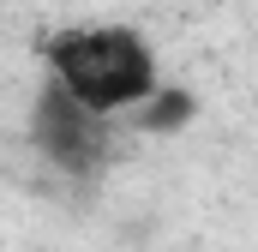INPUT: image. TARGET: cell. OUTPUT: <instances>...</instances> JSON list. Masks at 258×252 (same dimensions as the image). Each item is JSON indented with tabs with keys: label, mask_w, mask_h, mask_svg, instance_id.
<instances>
[{
	"label": "cell",
	"mask_w": 258,
	"mask_h": 252,
	"mask_svg": "<svg viewBox=\"0 0 258 252\" xmlns=\"http://www.w3.org/2000/svg\"><path fill=\"white\" fill-rule=\"evenodd\" d=\"M48 72L72 102H84L90 114H138L162 78H156V54L150 42L126 30V24H78V30H60L48 42Z\"/></svg>",
	"instance_id": "cell-1"
},
{
	"label": "cell",
	"mask_w": 258,
	"mask_h": 252,
	"mask_svg": "<svg viewBox=\"0 0 258 252\" xmlns=\"http://www.w3.org/2000/svg\"><path fill=\"white\" fill-rule=\"evenodd\" d=\"M36 144L48 150L54 168L90 174L102 162V150H108V126H102V114H90L84 102H72L60 84H48L42 102H36Z\"/></svg>",
	"instance_id": "cell-2"
},
{
	"label": "cell",
	"mask_w": 258,
	"mask_h": 252,
	"mask_svg": "<svg viewBox=\"0 0 258 252\" xmlns=\"http://www.w3.org/2000/svg\"><path fill=\"white\" fill-rule=\"evenodd\" d=\"M198 114V102H192V90H174V84H162L144 108H138V126L144 132H180V126H192Z\"/></svg>",
	"instance_id": "cell-3"
}]
</instances>
